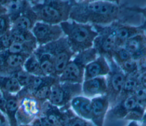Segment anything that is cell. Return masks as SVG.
Wrapping results in <instances>:
<instances>
[{
    "label": "cell",
    "instance_id": "cell-41",
    "mask_svg": "<svg viewBox=\"0 0 146 126\" xmlns=\"http://www.w3.org/2000/svg\"><path fill=\"white\" fill-rule=\"evenodd\" d=\"M140 81L142 85L146 86V72L140 75Z\"/></svg>",
    "mask_w": 146,
    "mask_h": 126
},
{
    "label": "cell",
    "instance_id": "cell-19",
    "mask_svg": "<svg viewBox=\"0 0 146 126\" xmlns=\"http://www.w3.org/2000/svg\"><path fill=\"white\" fill-rule=\"evenodd\" d=\"M142 106L139 103L135 96L132 95L118 102L113 109V114L117 118L124 119L132 111Z\"/></svg>",
    "mask_w": 146,
    "mask_h": 126
},
{
    "label": "cell",
    "instance_id": "cell-26",
    "mask_svg": "<svg viewBox=\"0 0 146 126\" xmlns=\"http://www.w3.org/2000/svg\"><path fill=\"white\" fill-rule=\"evenodd\" d=\"M140 84L139 76H127L118 102L127 96L132 95Z\"/></svg>",
    "mask_w": 146,
    "mask_h": 126
},
{
    "label": "cell",
    "instance_id": "cell-45",
    "mask_svg": "<svg viewBox=\"0 0 146 126\" xmlns=\"http://www.w3.org/2000/svg\"><path fill=\"white\" fill-rule=\"evenodd\" d=\"M18 126H28V125H18Z\"/></svg>",
    "mask_w": 146,
    "mask_h": 126
},
{
    "label": "cell",
    "instance_id": "cell-37",
    "mask_svg": "<svg viewBox=\"0 0 146 126\" xmlns=\"http://www.w3.org/2000/svg\"><path fill=\"white\" fill-rule=\"evenodd\" d=\"M126 8L131 11L136 12L143 16V23L141 26H140V27L146 32V6L141 8L139 7H126Z\"/></svg>",
    "mask_w": 146,
    "mask_h": 126
},
{
    "label": "cell",
    "instance_id": "cell-12",
    "mask_svg": "<svg viewBox=\"0 0 146 126\" xmlns=\"http://www.w3.org/2000/svg\"><path fill=\"white\" fill-rule=\"evenodd\" d=\"M82 94L88 98L104 95L107 92V76L98 77L84 81L82 84Z\"/></svg>",
    "mask_w": 146,
    "mask_h": 126
},
{
    "label": "cell",
    "instance_id": "cell-24",
    "mask_svg": "<svg viewBox=\"0 0 146 126\" xmlns=\"http://www.w3.org/2000/svg\"><path fill=\"white\" fill-rule=\"evenodd\" d=\"M22 89L17 79L13 76H0V91L17 94Z\"/></svg>",
    "mask_w": 146,
    "mask_h": 126
},
{
    "label": "cell",
    "instance_id": "cell-27",
    "mask_svg": "<svg viewBox=\"0 0 146 126\" xmlns=\"http://www.w3.org/2000/svg\"><path fill=\"white\" fill-rule=\"evenodd\" d=\"M99 55L97 51L92 47L76 54L72 60L85 67L87 64L95 60Z\"/></svg>",
    "mask_w": 146,
    "mask_h": 126
},
{
    "label": "cell",
    "instance_id": "cell-46",
    "mask_svg": "<svg viewBox=\"0 0 146 126\" xmlns=\"http://www.w3.org/2000/svg\"><path fill=\"white\" fill-rule=\"evenodd\" d=\"M145 32V33H146V32Z\"/></svg>",
    "mask_w": 146,
    "mask_h": 126
},
{
    "label": "cell",
    "instance_id": "cell-35",
    "mask_svg": "<svg viewBox=\"0 0 146 126\" xmlns=\"http://www.w3.org/2000/svg\"><path fill=\"white\" fill-rule=\"evenodd\" d=\"M11 26V20L7 14L0 15V36L9 32Z\"/></svg>",
    "mask_w": 146,
    "mask_h": 126
},
{
    "label": "cell",
    "instance_id": "cell-28",
    "mask_svg": "<svg viewBox=\"0 0 146 126\" xmlns=\"http://www.w3.org/2000/svg\"><path fill=\"white\" fill-rule=\"evenodd\" d=\"M23 69L31 75L35 76L45 77L40 68V64L36 57L34 53L31 54L25 61Z\"/></svg>",
    "mask_w": 146,
    "mask_h": 126
},
{
    "label": "cell",
    "instance_id": "cell-1",
    "mask_svg": "<svg viewBox=\"0 0 146 126\" xmlns=\"http://www.w3.org/2000/svg\"><path fill=\"white\" fill-rule=\"evenodd\" d=\"M127 10L115 1H74L69 19L83 24L106 26L119 22Z\"/></svg>",
    "mask_w": 146,
    "mask_h": 126
},
{
    "label": "cell",
    "instance_id": "cell-18",
    "mask_svg": "<svg viewBox=\"0 0 146 126\" xmlns=\"http://www.w3.org/2000/svg\"><path fill=\"white\" fill-rule=\"evenodd\" d=\"M0 2L6 8L11 23L31 7L30 3L28 1L11 0Z\"/></svg>",
    "mask_w": 146,
    "mask_h": 126
},
{
    "label": "cell",
    "instance_id": "cell-4",
    "mask_svg": "<svg viewBox=\"0 0 146 126\" xmlns=\"http://www.w3.org/2000/svg\"><path fill=\"white\" fill-rule=\"evenodd\" d=\"M38 47L48 53L52 57L56 78L60 75L67 64L75 55L69 46L65 36L56 41Z\"/></svg>",
    "mask_w": 146,
    "mask_h": 126
},
{
    "label": "cell",
    "instance_id": "cell-43",
    "mask_svg": "<svg viewBox=\"0 0 146 126\" xmlns=\"http://www.w3.org/2000/svg\"><path fill=\"white\" fill-rule=\"evenodd\" d=\"M6 122V119L4 114L0 111V123L3 124Z\"/></svg>",
    "mask_w": 146,
    "mask_h": 126
},
{
    "label": "cell",
    "instance_id": "cell-29",
    "mask_svg": "<svg viewBox=\"0 0 146 126\" xmlns=\"http://www.w3.org/2000/svg\"><path fill=\"white\" fill-rule=\"evenodd\" d=\"M10 35L13 42L24 43L36 41L31 31H23L11 28Z\"/></svg>",
    "mask_w": 146,
    "mask_h": 126
},
{
    "label": "cell",
    "instance_id": "cell-9",
    "mask_svg": "<svg viewBox=\"0 0 146 126\" xmlns=\"http://www.w3.org/2000/svg\"><path fill=\"white\" fill-rule=\"evenodd\" d=\"M38 46H42L56 41L64 36L59 24H50L37 22L31 30Z\"/></svg>",
    "mask_w": 146,
    "mask_h": 126
},
{
    "label": "cell",
    "instance_id": "cell-38",
    "mask_svg": "<svg viewBox=\"0 0 146 126\" xmlns=\"http://www.w3.org/2000/svg\"><path fill=\"white\" fill-rule=\"evenodd\" d=\"M137 65L140 75L146 72V54L137 61Z\"/></svg>",
    "mask_w": 146,
    "mask_h": 126
},
{
    "label": "cell",
    "instance_id": "cell-25",
    "mask_svg": "<svg viewBox=\"0 0 146 126\" xmlns=\"http://www.w3.org/2000/svg\"><path fill=\"white\" fill-rule=\"evenodd\" d=\"M57 78H58L49 77L48 78L34 93L33 96L42 103L45 102L47 100H48L50 94L51 86Z\"/></svg>",
    "mask_w": 146,
    "mask_h": 126
},
{
    "label": "cell",
    "instance_id": "cell-14",
    "mask_svg": "<svg viewBox=\"0 0 146 126\" xmlns=\"http://www.w3.org/2000/svg\"><path fill=\"white\" fill-rule=\"evenodd\" d=\"M84 74V67L72 59L58 77V80L60 82L82 84Z\"/></svg>",
    "mask_w": 146,
    "mask_h": 126
},
{
    "label": "cell",
    "instance_id": "cell-7",
    "mask_svg": "<svg viewBox=\"0 0 146 126\" xmlns=\"http://www.w3.org/2000/svg\"><path fill=\"white\" fill-rule=\"evenodd\" d=\"M115 23L106 26H94L99 35L94 41L93 47L99 55L107 58H111L116 49Z\"/></svg>",
    "mask_w": 146,
    "mask_h": 126
},
{
    "label": "cell",
    "instance_id": "cell-20",
    "mask_svg": "<svg viewBox=\"0 0 146 126\" xmlns=\"http://www.w3.org/2000/svg\"><path fill=\"white\" fill-rule=\"evenodd\" d=\"M37 22V17L31 6L25 12L11 23V28L18 30L31 31Z\"/></svg>",
    "mask_w": 146,
    "mask_h": 126
},
{
    "label": "cell",
    "instance_id": "cell-6",
    "mask_svg": "<svg viewBox=\"0 0 146 126\" xmlns=\"http://www.w3.org/2000/svg\"><path fill=\"white\" fill-rule=\"evenodd\" d=\"M17 95L19 99V106L16 115L17 124L19 123L21 125H27L40 116L42 108V103L33 95L21 91Z\"/></svg>",
    "mask_w": 146,
    "mask_h": 126
},
{
    "label": "cell",
    "instance_id": "cell-11",
    "mask_svg": "<svg viewBox=\"0 0 146 126\" xmlns=\"http://www.w3.org/2000/svg\"><path fill=\"white\" fill-rule=\"evenodd\" d=\"M111 72L108 59L103 55L98 57L84 67V81L102 76H107Z\"/></svg>",
    "mask_w": 146,
    "mask_h": 126
},
{
    "label": "cell",
    "instance_id": "cell-16",
    "mask_svg": "<svg viewBox=\"0 0 146 126\" xmlns=\"http://www.w3.org/2000/svg\"><path fill=\"white\" fill-rule=\"evenodd\" d=\"M116 48L123 47L125 43L133 36L145 32L140 26H135L116 22L115 23Z\"/></svg>",
    "mask_w": 146,
    "mask_h": 126
},
{
    "label": "cell",
    "instance_id": "cell-32",
    "mask_svg": "<svg viewBox=\"0 0 146 126\" xmlns=\"http://www.w3.org/2000/svg\"><path fill=\"white\" fill-rule=\"evenodd\" d=\"M12 76L17 79L22 88H23L30 83L35 75L30 74L23 69Z\"/></svg>",
    "mask_w": 146,
    "mask_h": 126
},
{
    "label": "cell",
    "instance_id": "cell-21",
    "mask_svg": "<svg viewBox=\"0 0 146 126\" xmlns=\"http://www.w3.org/2000/svg\"><path fill=\"white\" fill-rule=\"evenodd\" d=\"M36 57L40 64V69L45 77L55 76V69L52 57L50 54L41 50L38 47L33 53Z\"/></svg>",
    "mask_w": 146,
    "mask_h": 126
},
{
    "label": "cell",
    "instance_id": "cell-42",
    "mask_svg": "<svg viewBox=\"0 0 146 126\" xmlns=\"http://www.w3.org/2000/svg\"><path fill=\"white\" fill-rule=\"evenodd\" d=\"M7 14V10L4 6L0 2V15Z\"/></svg>",
    "mask_w": 146,
    "mask_h": 126
},
{
    "label": "cell",
    "instance_id": "cell-17",
    "mask_svg": "<svg viewBox=\"0 0 146 126\" xmlns=\"http://www.w3.org/2000/svg\"><path fill=\"white\" fill-rule=\"evenodd\" d=\"M70 105L76 116L87 120H91V99L83 95H78L72 99Z\"/></svg>",
    "mask_w": 146,
    "mask_h": 126
},
{
    "label": "cell",
    "instance_id": "cell-30",
    "mask_svg": "<svg viewBox=\"0 0 146 126\" xmlns=\"http://www.w3.org/2000/svg\"><path fill=\"white\" fill-rule=\"evenodd\" d=\"M127 76H139L137 61L131 58L124 62L117 64Z\"/></svg>",
    "mask_w": 146,
    "mask_h": 126
},
{
    "label": "cell",
    "instance_id": "cell-36",
    "mask_svg": "<svg viewBox=\"0 0 146 126\" xmlns=\"http://www.w3.org/2000/svg\"><path fill=\"white\" fill-rule=\"evenodd\" d=\"M12 43L10 30L7 33L0 36V52L7 50Z\"/></svg>",
    "mask_w": 146,
    "mask_h": 126
},
{
    "label": "cell",
    "instance_id": "cell-3",
    "mask_svg": "<svg viewBox=\"0 0 146 126\" xmlns=\"http://www.w3.org/2000/svg\"><path fill=\"white\" fill-rule=\"evenodd\" d=\"M38 22L50 24H59L69 20L74 1H30Z\"/></svg>",
    "mask_w": 146,
    "mask_h": 126
},
{
    "label": "cell",
    "instance_id": "cell-40",
    "mask_svg": "<svg viewBox=\"0 0 146 126\" xmlns=\"http://www.w3.org/2000/svg\"><path fill=\"white\" fill-rule=\"evenodd\" d=\"M28 126H44L42 122L41 121L39 117H36L35 119L30 124V125H29Z\"/></svg>",
    "mask_w": 146,
    "mask_h": 126
},
{
    "label": "cell",
    "instance_id": "cell-44",
    "mask_svg": "<svg viewBox=\"0 0 146 126\" xmlns=\"http://www.w3.org/2000/svg\"><path fill=\"white\" fill-rule=\"evenodd\" d=\"M127 126H140L138 121H131Z\"/></svg>",
    "mask_w": 146,
    "mask_h": 126
},
{
    "label": "cell",
    "instance_id": "cell-5",
    "mask_svg": "<svg viewBox=\"0 0 146 126\" xmlns=\"http://www.w3.org/2000/svg\"><path fill=\"white\" fill-rule=\"evenodd\" d=\"M82 93V84L60 82L58 78L51 86L48 101L58 107H65L72 98Z\"/></svg>",
    "mask_w": 146,
    "mask_h": 126
},
{
    "label": "cell",
    "instance_id": "cell-23",
    "mask_svg": "<svg viewBox=\"0 0 146 126\" xmlns=\"http://www.w3.org/2000/svg\"><path fill=\"white\" fill-rule=\"evenodd\" d=\"M38 47L36 41L24 43L13 42L7 51L14 54L31 55L34 53Z\"/></svg>",
    "mask_w": 146,
    "mask_h": 126
},
{
    "label": "cell",
    "instance_id": "cell-39",
    "mask_svg": "<svg viewBox=\"0 0 146 126\" xmlns=\"http://www.w3.org/2000/svg\"><path fill=\"white\" fill-rule=\"evenodd\" d=\"M6 98L3 92L0 91V111L3 114H6Z\"/></svg>",
    "mask_w": 146,
    "mask_h": 126
},
{
    "label": "cell",
    "instance_id": "cell-15",
    "mask_svg": "<svg viewBox=\"0 0 146 126\" xmlns=\"http://www.w3.org/2000/svg\"><path fill=\"white\" fill-rule=\"evenodd\" d=\"M131 54L132 58L137 61L146 54V33H139L129 39L123 47Z\"/></svg>",
    "mask_w": 146,
    "mask_h": 126
},
{
    "label": "cell",
    "instance_id": "cell-10",
    "mask_svg": "<svg viewBox=\"0 0 146 126\" xmlns=\"http://www.w3.org/2000/svg\"><path fill=\"white\" fill-rule=\"evenodd\" d=\"M30 56L11 53L7 50L0 52V76H12L23 69L25 61Z\"/></svg>",
    "mask_w": 146,
    "mask_h": 126
},
{
    "label": "cell",
    "instance_id": "cell-13",
    "mask_svg": "<svg viewBox=\"0 0 146 126\" xmlns=\"http://www.w3.org/2000/svg\"><path fill=\"white\" fill-rule=\"evenodd\" d=\"M92 118L91 121L95 126H104L105 117L110 107L107 95L91 99Z\"/></svg>",
    "mask_w": 146,
    "mask_h": 126
},
{
    "label": "cell",
    "instance_id": "cell-31",
    "mask_svg": "<svg viewBox=\"0 0 146 126\" xmlns=\"http://www.w3.org/2000/svg\"><path fill=\"white\" fill-rule=\"evenodd\" d=\"M111 58L116 64H119L132 58L131 54L124 47L116 48L112 53Z\"/></svg>",
    "mask_w": 146,
    "mask_h": 126
},
{
    "label": "cell",
    "instance_id": "cell-33",
    "mask_svg": "<svg viewBox=\"0 0 146 126\" xmlns=\"http://www.w3.org/2000/svg\"><path fill=\"white\" fill-rule=\"evenodd\" d=\"M65 126H95V125L90 120L74 115L68 119Z\"/></svg>",
    "mask_w": 146,
    "mask_h": 126
},
{
    "label": "cell",
    "instance_id": "cell-8",
    "mask_svg": "<svg viewBox=\"0 0 146 126\" xmlns=\"http://www.w3.org/2000/svg\"><path fill=\"white\" fill-rule=\"evenodd\" d=\"M111 65V72L107 75V92L110 106L118 102L127 75L111 58H107Z\"/></svg>",
    "mask_w": 146,
    "mask_h": 126
},
{
    "label": "cell",
    "instance_id": "cell-22",
    "mask_svg": "<svg viewBox=\"0 0 146 126\" xmlns=\"http://www.w3.org/2000/svg\"><path fill=\"white\" fill-rule=\"evenodd\" d=\"M3 93L7 100L6 115L7 116L11 126H18L16 115L19 106V99L17 94Z\"/></svg>",
    "mask_w": 146,
    "mask_h": 126
},
{
    "label": "cell",
    "instance_id": "cell-2",
    "mask_svg": "<svg viewBox=\"0 0 146 126\" xmlns=\"http://www.w3.org/2000/svg\"><path fill=\"white\" fill-rule=\"evenodd\" d=\"M67 42L75 54L92 48L99 33L94 26L71 20L59 24Z\"/></svg>",
    "mask_w": 146,
    "mask_h": 126
},
{
    "label": "cell",
    "instance_id": "cell-34",
    "mask_svg": "<svg viewBox=\"0 0 146 126\" xmlns=\"http://www.w3.org/2000/svg\"><path fill=\"white\" fill-rule=\"evenodd\" d=\"M139 103L146 107V86L141 83L137 87L132 94Z\"/></svg>",
    "mask_w": 146,
    "mask_h": 126
}]
</instances>
